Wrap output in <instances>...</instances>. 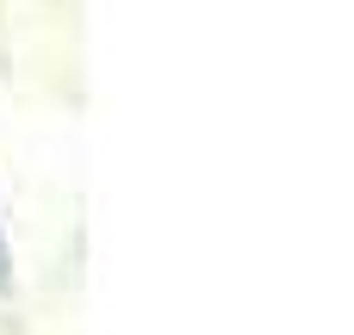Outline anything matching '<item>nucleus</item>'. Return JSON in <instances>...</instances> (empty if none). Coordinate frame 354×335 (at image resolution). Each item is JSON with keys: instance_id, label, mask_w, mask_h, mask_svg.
I'll use <instances>...</instances> for the list:
<instances>
[{"instance_id": "nucleus-1", "label": "nucleus", "mask_w": 354, "mask_h": 335, "mask_svg": "<svg viewBox=\"0 0 354 335\" xmlns=\"http://www.w3.org/2000/svg\"><path fill=\"white\" fill-rule=\"evenodd\" d=\"M0 280H6V236H0Z\"/></svg>"}]
</instances>
